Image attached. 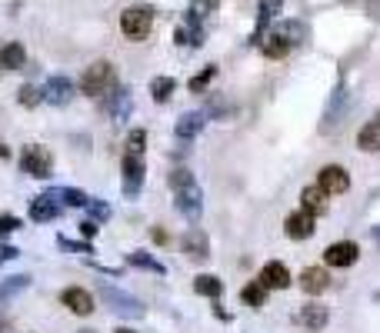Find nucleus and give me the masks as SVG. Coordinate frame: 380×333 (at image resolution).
Returning a JSON list of instances; mask_svg holds the SVG:
<instances>
[{"mask_svg":"<svg viewBox=\"0 0 380 333\" xmlns=\"http://www.w3.org/2000/svg\"><path fill=\"white\" fill-rule=\"evenodd\" d=\"M344 101H347V90H344V83H337V90H333V101H330L327 114H324V124H320V130L327 133L330 127H337L340 124V114H344Z\"/></svg>","mask_w":380,"mask_h":333,"instance_id":"obj_22","label":"nucleus"},{"mask_svg":"<svg viewBox=\"0 0 380 333\" xmlns=\"http://www.w3.org/2000/svg\"><path fill=\"white\" fill-rule=\"evenodd\" d=\"M21 250L17 247H7V243H0V263H7V260H17Z\"/></svg>","mask_w":380,"mask_h":333,"instance_id":"obj_40","label":"nucleus"},{"mask_svg":"<svg viewBox=\"0 0 380 333\" xmlns=\"http://www.w3.org/2000/svg\"><path fill=\"white\" fill-rule=\"evenodd\" d=\"M87 210H90V220H97V224L110 220V207L103 204V200H90V204H87Z\"/></svg>","mask_w":380,"mask_h":333,"instance_id":"obj_37","label":"nucleus"},{"mask_svg":"<svg viewBox=\"0 0 380 333\" xmlns=\"http://www.w3.org/2000/svg\"><path fill=\"white\" fill-rule=\"evenodd\" d=\"M167 183H170L174 190H180V187H187V183H197V180H194V174H190L187 167H177V170H170Z\"/></svg>","mask_w":380,"mask_h":333,"instance_id":"obj_35","label":"nucleus"},{"mask_svg":"<svg viewBox=\"0 0 380 333\" xmlns=\"http://www.w3.org/2000/svg\"><path fill=\"white\" fill-rule=\"evenodd\" d=\"M60 304H64V307H71L77 317H87V313H94V297H90L84 287H67V290L60 293Z\"/></svg>","mask_w":380,"mask_h":333,"instance_id":"obj_13","label":"nucleus"},{"mask_svg":"<svg viewBox=\"0 0 380 333\" xmlns=\"http://www.w3.org/2000/svg\"><path fill=\"white\" fill-rule=\"evenodd\" d=\"M0 157H10V150H7V147H0Z\"/></svg>","mask_w":380,"mask_h":333,"instance_id":"obj_45","label":"nucleus"},{"mask_svg":"<svg viewBox=\"0 0 380 333\" xmlns=\"http://www.w3.org/2000/svg\"><path fill=\"white\" fill-rule=\"evenodd\" d=\"M130 90L121 87V83H114L107 94H103V110L114 117V120H127V114H130Z\"/></svg>","mask_w":380,"mask_h":333,"instance_id":"obj_7","label":"nucleus"},{"mask_svg":"<svg viewBox=\"0 0 380 333\" xmlns=\"http://www.w3.org/2000/svg\"><path fill=\"white\" fill-rule=\"evenodd\" d=\"M101 300L110 310H114V313H121V317H130V320H140V317H147V307H144L137 297H130V293L117 290V287H110V283H101Z\"/></svg>","mask_w":380,"mask_h":333,"instance_id":"obj_2","label":"nucleus"},{"mask_svg":"<svg viewBox=\"0 0 380 333\" xmlns=\"http://www.w3.org/2000/svg\"><path fill=\"white\" fill-rule=\"evenodd\" d=\"M24 64H27L24 44H7V47L0 51V67H3V70H24Z\"/></svg>","mask_w":380,"mask_h":333,"instance_id":"obj_26","label":"nucleus"},{"mask_svg":"<svg viewBox=\"0 0 380 333\" xmlns=\"http://www.w3.org/2000/svg\"><path fill=\"white\" fill-rule=\"evenodd\" d=\"M47 197L57 200L60 207H87L90 204V197H87L84 190H77V187H53V190H47Z\"/></svg>","mask_w":380,"mask_h":333,"instance_id":"obj_21","label":"nucleus"},{"mask_svg":"<svg viewBox=\"0 0 380 333\" xmlns=\"http://www.w3.org/2000/svg\"><path fill=\"white\" fill-rule=\"evenodd\" d=\"M240 297H244V304H251V307H264V300H267V287H264L260 280H253L240 290Z\"/></svg>","mask_w":380,"mask_h":333,"instance_id":"obj_31","label":"nucleus"},{"mask_svg":"<svg viewBox=\"0 0 380 333\" xmlns=\"http://www.w3.org/2000/svg\"><path fill=\"white\" fill-rule=\"evenodd\" d=\"M140 183H144V160L134 154H124V194L130 200L140 194Z\"/></svg>","mask_w":380,"mask_h":333,"instance_id":"obj_12","label":"nucleus"},{"mask_svg":"<svg viewBox=\"0 0 380 333\" xmlns=\"http://www.w3.org/2000/svg\"><path fill=\"white\" fill-rule=\"evenodd\" d=\"M114 83H117L114 64H110V60H94V64L84 70V77H80V94H87V97H103Z\"/></svg>","mask_w":380,"mask_h":333,"instance_id":"obj_1","label":"nucleus"},{"mask_svg":"<svg viewBox=\"0 0 380 333\" xmlns=\"http://www.w3.org/2000/svg\"><path fill=\"white\" fill-rule=\"evenodd\" d=\"M260 47H264V53H267L270 60H280V57H287V53H290V44L280 37L277 30H270V34H267V40H260Z\"/></svg>","mask_w":380,"mask_h":333,"instance_id":"obj_28","label":"nucleus"},{"mask_svg":"<svg viewBox=\"0 0 380 333\" xmlns=\"http://www.w3.org/2000/svg\"><path fill=\"white\" fill-rule=\"evenodd\" d=\"M177 197V210L187 217V220H201V213H203V194H201V187L197 183H187V187H180V190H174Z\"/></svg>","mask_w":380,"mask_h":333,"instance_id":"obj_5","label":"nucleus"},{"mask_svg":"<svg viewBox=\"0 0 380 333\" xmlns=\"http://www.w3.org/2000/svg\"><path fill=\"white\" fill-rule=\"evenodd\" d=\"M280 7H283V0H260V14H257V27H253V34H251V44L264 40V30L280 14Z\"/></svg>","mask_w":380,"mask_h":333,"instance_id":"obj_15","label":"nucleus"},{"mask_svg":"<svg viewBox=\"0 0 380 333\" xmlns=\"http://www.w3.org/2000/svg\"><path fill=\"white\" fill-rule=\"evenodd\" d=\"M44 101L53 103V107H67V103L74 101V83L67 77H51L47 83H44Z\"/></svg>","mask_w":380,"mask_h":333,"instance_id":"obj_11","label":"nucleus"},{"mask_svg":"<svg viewBox=\"0 0 380 333\" xmlns=\"http://www.w3.org/2000/svg\"><path fill=\"white\" fill-rule=\"evenodd\" d=\"M57 247H60V250H67V254H90V243L67 240V237H57Z\"/></svg>","mask_w":380,"mask_h":333,"instance_id":"obj_36","label":"nucleus"},{"mask_svg":"<svg viewBox=\"0 0 380 333\" xmlns=\"http://www.w3.org/2000/svg\"><path fill=\"white\" fill-rule=\"evenodd\" d=\"M127 260H130L134 267H140V270H151V274H167V270H164V263H160V260H153L147 250H134V254H127Z\"/></svg>","mask_w":380,"mask_h":333,"instance_id":"obj_30","label":"nucleus"},{"mask_svg":"<svg viewBox=\"0 0 380 333\" xmlns=\"http://www.w3.org/2000/svg\"><path fill=\"white\" fill-rule=\"evenodd\" d=\"M194 290H197L201 297H210V300H217V297L224 293V283H220V277H214V274H201V277L194 280Z\"/></svg>","mask_w":380,"mask_h":333,"instance_id":"obj_27","label":"nucleus"},{"mask_svg":"<svg viewBox=\"0 0 380 333\" xmlns=\"http://www.w3.org/2000/svg\"><path fill=\"white\" fill-rule=\"evenodd\" d=\"M17 101L24 103V107H37V103L44 101V87H34V83H24V87H21V94H17Z\"/></svg>","mask_w":380,"mask_h":333,"instance_id":"obj_34","label":"nucleus"},{"mask_svg":"<svg viewBox=\"0 0 380 333\" xmlns=\"http://www.w3.org/2000/svg\"><path fill=\"white\" fill-rule=\"evenodd\" d=\"M357 256H360V247L351 240H340V243H330L324 250V263L327 267H354Z\"/></svg>","mask_w":380,"mask_h":333,"instance_id":"obj_8","label":"nucleus"},{"mask_svg":"<svg viewBox=\"0 0 380 333\" xmlns=\"http://www.w3.org/2000/svg\"><path fill=\"white\" fill-rule=\"evenodd\" d=\"M214 77H217V64L203 67L201 74H197V77H190V83H187V87H190V94H203V90H207V83H210Z\"/></svg>","mask_w":380,"mask_h":333,"instance_id":"obj_32","label":"nucleus"},{"mask_svg":"<svg viewBox=\"0 0 380 333\" xmlns=\"http://www.w3.org/2000/svg\"><path fill=\"white\" fill-rule=\"evenodd\" d=\"M327 190H320V187H304L301 190V207H304L307 213H314V217H320V213H327Z\"/></svg>","mask_w":380,"mask_h":333,"instance_id":"obj_19","label":"nucleus"},{"mask_svg":"<svg viewBox=\"0 0 380 333\" xmlns=\"http://www.w3.org/2000/svg\"><path fill=\"white\" fill-rule=\"evenodd\" d=\"M174 90H177V80L174 77H153L151 80V94L157 103H167L174 97Z\"/></svg>","mask_w":380,"mask_h":333,"instance_id":"obj_29","label":"nucleus"},{"mask_svg":"<svg viewBox=\"0 0 380 333\" xmlns=\"http://www.w3.org/2000/svg\"><path fill=\"white\" fill-rule=\"evenodd\" d=\"M374 240H377V247H380V227H374Z\"/></svg>","mask_w":380,"mask_h":333,"instance_id":"obj_43","label":"nucleus"},{"mask_svg":"<svg viewBox=\"0 0 380 333\" xmlns=\"http://www.w3.org/2000/svg\"><path fill=\"white\" fill-rule=\"evenodd\" d=\"M283 227H287V237H290V240H310L314 230H317V217L307 213V210H297V213L287 217Z\"/></svg>","mask_w":380,"mask_h":333,"instance_id":"obj_10","label":"nucleus"},{"mask_svg":"<svg viewBox=\"0 0 380 333\" xmlns=\"http://www.w3.org/2000/svg\"><path fill=\"white\" fill-rule=\"evenodd\" d=\"M97 230H101V224H97V220H90V217L80 224V233H84V237H97Z\"/></svg>","mask_w":380,"mask_h":333,"instance_id":"obj_39","label":"nucleus"},{"mask_svg":"<svg viewBox=\"0 0 380 333\" xmlns=\"http://www.w3.org/2000/svg\"><path fill=\"white\" fill-rule=\"evenodd\" d=\"M203 124H207V117H203V114H197V110H190V114H183V117L177 120L174 133H177L180 140H194V137H201Z\"/></svg>","mask_w":380,"mask_h":333,"instance_id":"obj_20","label":"nucleus"},{"mask_svg":"<svg viewBox=\"0 0 380 333\" xmlns=\"http://www.w3.org/2000/svg\"><path fill=\"white\" fill-rule=\"evenodd\" d=\"M317 187H320V190H327L330 197H333V194H347V190H351V177H347V170H344V167L327 163V167L317 174Z\"/></svg>","mask_w":380,"mask_h":333,"instance_id":"obj_6","label":"nucleus"},{"mask_svg":"<svg viewBox=\"0 0 380 333\" xmlns=\"http://www.w3.org/2000/svg\"><path fill=\"white\" fill-rule=\"evenodd\" d=\"M114 333H137V330H130V327H121V330H114Z\"/></svg>","mask_w":380,"mask_h":333,"instance_id":"obj_44","label":"nucleus"},{"mask_svg":"<svg viewBox=\"0 0 380 333\" xmlns=\"http://www.w3.org/2000/svg\"><path fill=\"white\" fill-rule=\"evenodd\" d=\"M153 27V10L151 7H130L121 17V30H124L127 40H147Z\"/></svg>","mask_w":380,"mask_h":333,"instance_id":"obj_4","label":"nucleus"},{"mask_svg":"<svg viewBox=\"0 0 380 333\" xmlns=\"http://www.w3.org/2000/svg\"><path fill=\"white\" fill-rule=\"evenodd\" d=\"M327 320H330V310L324 307V304H317V300H314V304H304V310H301V323H304L307 330H324V327H327Z\"/></svg>","mask_w":380,"mask_h":333,"instance_id":"obj_17","label":"nucleus"},{"mask_svg":"<svg viewBox=\"0 0 380 333\" xmlns=\"http://www.w3.org/2000/svg\"><path fill=\"white\" fill-rule=\"evenodd\" d=\"M367 10H370V17L380 21V0H367Z\"/></svg>","mask_w":380,"mask_h":333,"instance_id":"obj_41","label":"nucleus"},{"mask_svg":"<svg viewBox=\"0 0 380 333\" xmlns=\"http://www.w3.org/2000/svg\"><path fill=\"white\" fill-rule=\"evenodd\" d=\"M57 217H60V204L51 200L47 194L37 197V200H30V220H34V224H51Z\"/></svg>","mask_w":380,"mask_h":333,"instance_id":"obj_16","label":"nucleus"},{"mask_svg":"<svg viewBox=\"0 0 380 333\" xmlns=\"http://www.w3.org/2000/svg\"><path fill=\"white\" fill-rule=\"evenodd\" d=\"M21 170L27 177H37V180H47L53 177V157L47 147H37V144H27L21 150Z\"/></svg>","mask_w":380,"mask_h":333,"instance_id":"obj_3","label":"nucleus"},{"mask_svg":"<svg viewBox=\"0 0 380 333\" xmlns=\"http://www.w3.org/2000/svg\"><path fill=\"white\" fill-rule=\"evenodd\" d=\"M377 124H380V110H377Z\"/></svg>","mask_w":380,"mask_h":333,"instance_id":"obj_47","label":"nucleus"},{"mask_svg":"<svg viewBox=\"0 0 380 333\" xmlns=\"http://www.w3.org/2000/svg\"><path fill=\"white\" fill-rule=\"evenodd\" d=\"M357 147L367 150V154H380V124L377 120H370V124L360 127V133H357Z\"/></svg>","mask_w":380,"mask_h":333,"instance_id":"obj_24","label":"nucleus"},{"mask_svg":"<svg viewBox=\"0 0 380 333\" xmlns=\"http://www.w3.org/2000/svg\"><path fill=\"white\" fill-rule=\"evenodd\" d=\"M301 287H304V293H324L330 287V274L324 270V267H307L304 274H301Z\"/></svg>","mask_w":380,"mask_h":333,"instance_id":"obj_18","label":"nucleus"},{"mask_svg":"<svg viewBox=\"0 0 380 333\" xmlns=\"http://www.w3.org/2000/svg\"><path fill=\"white\" fill-rule=\"evenodd\" d=\"M274 30H277L290 47H297V44H304V40H307V24H304V21H280Z\"/></svg>","mask_w":380,"mask_h":333,"instance_id":"obj_25","label":"nucleus"},{"mask_svg":"<svg viewBox=\"0 0 380 333\" xmlns=\"http://www.w3.org/2000/svg\"><path fill=\"white\" fill-rule=\"evenodd\" d=\"M14 230H21V220H17V217H0V237H3V233H14Z\"/></svg>","mask_w":380,"mask_h":333,"instance_id":"obj_38","label":"nucleus"},{"mask_svg":"<svg viewBox=\"0 0 380 333\" xmlns=\"http://www.w3.org/2000/svg\"><path fill=\"white\" fill-rule=\"evenodd\" d=\"M10 330V323H3V320H0V333H7Z\"/></svg>","mask_w":380,"mask_h":333,"instance_id":"obj_42","label":"nucleus"},{"mask_svg":"<svg viewBox=\"0 0 380 333\" xmlns=\"http://www.w3.org/2000/svg\"><path fill=\"white\" fill-rule=\"evenodd\" d=\"M180 250L190 256V260H207L210 256V237L201 230V227H190L180 240Z\"/></svg>","mask_w":380,"mask_h":333,"instance_id":"obj_9","label":"nucleus"},{"mask_svg":"<svg viewBox=\"0 0 380 333\" xmlns=\"http://www.w3.org/2000/svg\"><path fill=\"white\" fill-rule=\"evenodd\" d=\"M80 333H94V330H80Z\"/></svg>","mask_w":380,"mask_h":333,"instance_id":"obj_46","label":"nucleus"},{"mask_svg":"<svg viewBox=\"0 0 380 333\" xmlns=\"http://www.w3.org/2000/svg\"><path fill=\"white\" fill-rule=\"evenodd\" d=\"M27 287H30V274H17V277L0 280V307H3V304H10L14 297H21Z\"/></svg>","mask_w":380,"mask_h":333,"instance_id":"obj_23","label":"nucleus"},{"mask_svg":"<svg viewBox=\"0 0 380 333\" xmlns=\"http://www.w3.org/2000/svg\"><path fill=\"white\" fill-rule=\"evenodd\" d=\"M257 280L264 283L267 290H287V287H290V270H287L280 260H270V263L260 270V277H257Z\"/></svg>","mask_w":380,"mask_h":333,"instance_id":"obj_14","label":"nucleus"},{"mask_svg":"<svg viewBox=\"0 0 380 333\" xmlns=\"http://www.w3.org/2000/svg\"><path fill=\"white\" fill-rule=\"evenodd\" d=\"M144 147H147V130H130L127 133V154H134V157H140L144 154Z\"/></svg>","mask_w":380,"mask_h":333,"instance_id":"obj_33","label":"nucleus"}]
</instances>
